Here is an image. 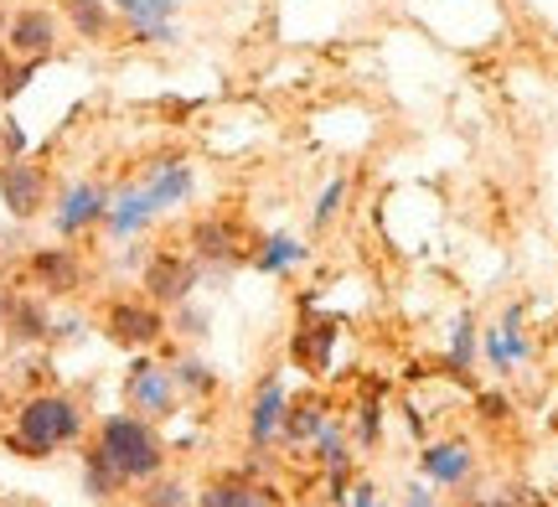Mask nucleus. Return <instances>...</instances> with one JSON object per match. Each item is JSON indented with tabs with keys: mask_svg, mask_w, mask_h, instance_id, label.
Wrapping results in <instances>:
<instances>
[{
	"mask_svg": "<svg viewBox=\"0 0 558 507\" xmlns=\"http://www.w3.org/2000/svg\"><path fill=\"white\" fill-rule=\"evenodd\" d=\"M83 435V409L78 399H68V394H32V399H21L16 409V425H11V450L16 456H52V450L73 446Z\"/></svg>",
	"mask_w": 558,
	"mask_h": 507,
	"instance_id": "obj_1",
	"label": "nucleus"
},
{
	"mask_svg": "<svg viewBox=\"0 0 558 507\" xmlns=\"http://www.w3.org/2000/svg\"><path fill=\"white\" fill-rule=\"evenodd\" d=\"M99 456L109 467L124 476V487L130 482H150L166 471V446H160V435L150 420H140V414H109L99 425Z\"/></svg>",
	"mask_w": 558,
	"mask_h": 507,
	"instance_id": "obj_2",
	"label": "nucleus"
},
{
	"mask_svg": "<svg viewBox=\"0 0 558 507\" xmlns=\"http://www.w3.org/2000/svg\"><path fill=\"white\" fill-rule=\"evenodd\" d=\"M202 285V264L186 249H150L140 264V290L145 301H156L160 311H177L192 301V290Z\"/></svg>",
	"mask_w": 558,
	"mask_h": 507,
	"instance_id": "obj_3",
	"label": "nucleus"
},
{
	"mask_svg": "<svg viewBox=\"0 0 558 507\" xmlns=\"http://www.w3.org/2000/svg\"><path fill=\"white\" fill-rule=\"evenodd\" d=\"M186 254L202 264V269H213V275H228L233 264H243L254 249L243 239V228L233 218H222V213H207L197 224L186 228Z\"/></svg>",
	"mask_w": 558,
	"mask_h": 507,
	"instance_id": "obj_4",
	"label": "nucleus"
},
{
	"mask_svg": "<svg viewBox=\"0 0 558 507\" xmlns=\"http://www.w3.org/2000/svg\"><path fill=\"white\" fill-rule=\"evenodd\" d=\"M0 203H5L11 218L32 224L41 207L52 203V177H47V166L32 161V156H5V161H0Z\"/></svg>",
	"mask_w": 558,
	"mask_h": 507,
	"instance_id": "obj_5",
	"label": "nucleus"
},
{
	"mask_svg": "<svg viewBox=\"0 0 558 507\" xmlns=\"http://www.w3.org/2000/svg\"><path fill=\"white\" fill-rule=\"evenodd\" d=\"M171 326H166V311L156 301H145V295H120V301L104 305V337L120 347H156Z\"/></svg>",
	"mask_w": 558,
	"mask_h": 507,
	"instance_id": "obj_6",
	"label": "nucleus"
},
{
	"mask_svg": "<svg viewBox=\"0 0 558 507\" xmlns=\"http://www.w3.org/2000/svg\"><path fill=\"white\" fill-rule=\"evenodd\" d=\"M109 203H114V192L104 182H68L58 192V203H52V228H58V239H83V233H94L104 228L109 218Z\"/></svg>",
	"mask_w": 558,
	"mask_h": 507,
	"instance_id": "obj_7",
	"label": "nucleus"
},
{
	"mask_svg": "<svg viewBox=\"0 0 558 507\" xmlns=\"http://www.w3.org/2000/svg\"><path fill=\"white\" fill-rule=\"evenodd\" d=\"M0 47L11 52V58H26V62H47L58 52V16L47 11V5H21L5 16V37Z\"/></svg>",
	"mask_w": 558,
	"mask_h": 507,
	"instance_id": "obj_8",
	"label": "nucleus"
},
{
	"mask_svg": "<svg viewBox=\"0 0 558 507\" xmlns=\"http://www.w3.org/2000/svg\"><path fill=\"white\" fill-rule=\"evenodd\" d=\"M26 275L37 285V295H78L83 280H88V264H83L78 249H68V239H62V244L37 249L26 259Z\"/></svg>",
	"mask_w": 558,
	"mask_h": 507,
	"instance_id": "obj_9",
	"label": "nucleus"
},
{
	"mask_svg": "<svg viewBox=\"0 0 558 507\" xmlns=\"http://www.w3.org/2000/svg\"><path fill=\"white\" fill-rule=\"evenodd\" d=\"M124 399H130V414L140 420H166L171 409H177V378H171V367L150 363V358H140L130 367V378H124Z\"/></svg>",
	"mask_w": 558,
	"mask_h": 507,
	"instance_id": "obj_10",
	"label": "nucleus"
},
{
	"mask_svg": "<svg viewBox=\"0 0 558 507\" xmlns=\"http://www.w3.org/2000/svg\"><path fill=\"white\" fill-rule=\"evenodd\" d=\"M177 11L181 0H114V16L135 32V41H150V47H171L181 37Z\"/></svg>",
	"mask_w": 558,
	"mask_h": 507,
	"instance_id": "obj_11",
	"label": "nucleus"
},
{
	"mask_svg": "<svg viewBox=\"0 0 558 507\" xmlns=\"http://www.w3.org/2000/svg\"><path fill=\"white\" fill-rule=\"evenodd\" d=\"M140 186L150 192L156 213H166V207H181L186 197H192L197 171H192V161H181V156H156V161L140 171Z\"/></svg>",
	"mask_w": 558,
	"mask_h": 507,
	"instance_id": "obj_12",
	"label": "nucleus"
},
{
	"mask_svg": "<svg viewBox=\"0 0 558 507\" xmlns=\"http://www.w3.org/2000/svg\"><path fill=\"white\" fill-rule=\"evenodd\" d=\"M418 471H424V482L439 492H456L471 482V471H476V456L465 440H435V446H424L418 456Z\"/></svg>",
	"mask_w": 558,
	"mask_h": 507,
	"instance_id": "obj_13",
	"label": "nucleus"
},
{
	"mask_svg": "<svg viewBox=\"0 0 558 507\" xmlns=\"http://www.w3.org/2000/svg\"><path fill=\"white\" fill-rule=\"evenodd\" d=\"M481 347H486V358H492L497 373H512L518 363H527V358H533V342H527V331H522V305H507V316L481 331Z\"/></svg>",
	"mask_w": 558,
	"mask_h": 507,
	"instance_id": "obj_14",
	"label": "nucleus"
},
{
	"mask_svg": "<svg viewBox=\"0 0 558 507\" xmlns=\"http://www.w3.org/2000/svg\"><path fill=\"white\" fill-rule=\"evenodd\" d=\"M160 213L156 203H150V192L145 186H124V192H114V203H109V218H104V228H109V239H120V244H130V239H140L145 228L156 224Z\"/></svg>",
	"mask_w": 558,
	"mask_h": 507,
	"instance_id": "obj_15",
	"label": "nucleus"
},
{
	"mask_svg": "<svg viewBox=\"0 0 558 507\" xmlns=\"http://www.w3.org/2000/svg\"><path fill=\"white\" fill-rule=\"evenodd\" d=\"M284 414H290V399H284L279 378H264L259 394H254V405H248V446L254 450L275 446L279 430H284Z\"/></svg>",
	"mask_w": 558,
	"mask_h": 507,
	"instance_id": "obj_16",
	"label": "nucleus"
},
{
	"mask_svg": "<svg viewBox=\"0 0 558 507\" xmlns=\"http://www.w3.org/2000/svg\"><path fill=\"white\" fill-rule=\"evenodd\" d=\"M5 331H11V342H52V311H47V295H26L16 290V301H11V316H5Z\"/></svg>",
	"mask_w": 558,
	"mask_h": 507,
	"instance_id": "obj_17",
	"label": "nucleus"
},
{
	"mask_svg": "<svg viewBox=\"0 0 558 507\" xmlns=\"http://www.w3.org/2000/svg\"><path fill=\"white\" fill-rule=\"evenodd\" d=\"M331 347H337V322H305L295 331L290 352H295V363L305 373H326L331 367Z\"/></svg>",
	"mask_w": 558,
	"mask_h": 507,
	"instance_id": "obj_18",
	"label": "nucleus"
},
{
	"mask_svg": "<svg viewBox=\"0 0 558 507\" xmlns=\"http://www.w3.org/2000/svg\"><path fill=\"white\" fill-rule=\"evenodd\" d=\"M248 259H254L259 275H290L300 264H311V249L300 244V239H290V233H269V239H259V249Z\"/></svg>",
	"mask_w": 558,
	"mask_h": 507,
	"instance_id": "obj_19",
	"label": "nucleus"
},
{
	"mask_svg": "<svg viewBox=\"0 0 558 507\" xmlns=\"http://www.w3.org/2000/svg\"><path fill=\"white\" fill-rule=\"evenodd\" d=\"M476 358H481V331H476V316L460 311L456 316V331H450V352H445V367L456 378H471L476 373Z\"/></svg>",
	"mask_w": 558,
	"mask_h": 507,
	"instance_id": "obj_20",
	"label": "nucleus"
},
{
	"mask_svg": "<svg viewBox=\"0 0 558 507\" xmlns=\"http://www.w3.org/2000/svg\"><path fill=\"white\" fill-rule=\"evenodd\" d=\"M62 16L83 41H104L114 26V5L109 0H62Z\"/></svg>",
	"mask_w": 558,
	"mask_h": 507,
	"instance_id": "obj_21",
	"label": "nucleus"
},
{
	"mask_svg": "<svg viewBox=\"0 0 558 507\" xmlns=\"http://www.w3.org/2000/svg\"><path fill=\"white\" fill-rule=\"evenodd\" d=\"M197 507H269V492L243 482V476H218L213 487L197 497Z\"/></svg>",
	"mask_w": 558,
	"mask_h": 507,
	"instance_id": "obj_22",
	"label": "nucleus"
},
{
	"mask_svg": "<svg viewBox=\"0 0 558 507\" xmlns=\"http://www.w3.org/2000/svg\"><path fill=\"white\" fill-rule=\"evenodd\" d=\"M347 192H352L347 177H331V182L316 192V203H311V239H326V233L337 228V218L347 213Z\"/></svg>",
	"mask_w": 558,
	"mask_h": 507,
	"instance_id": "obj_23",
	"label": "nucleus"
},
{
	"mask_svg": "<svg viewBox=\"0 0 558 507\" xmlns=\"http://www.w3.org/2000/svg\"><path fill=\"white\" fill-rule=\"evenodd\" d=\"M120 487H124V476L104 461L99 446L83 450V492H88L94 503H114V497H120Z\"/></svg>",
	"mask_w": 558,
	"mask_h": 507,
	"instance_id": "obj_24",
	"label": "nucleus"
},
{
	"mask_svg": "<svg viewBox=\"0 0 558 507\" xmlns=\"http://www.w3.org/2000/svg\"><path fill=\"white\" fill-rule=\"evenodd\" d=\"M320 425H326V405H290V414H284V430H279V440H290V446H311L320 435Z\"/></svg>",
	"mask_w": 558,
	"mask_h": 507,
	"instance_id": "obj_25",
	"label": "nucleus"
},
{
	"mask_svg": "<svg viewBox=\"0 0 558 507\" xmlns=\"http://www.w3.org/2000/svg\"><path fill=\"white\" fill-rule=\"evenodd\" d=\"M171 378H177V394H192V399L218 394V373L202 363V358H177V363H171Z\"/></svg>",
	"mask_w": 558,
	"mask_h": 507,
	"instance_id": "obj_26",
	"label": "nucleus"
},
{
	"mask_svg": "<svg viewBox=\"0 0 558 507\" xmlns=\"http://www.w3.org/2000/svg\"><path fill=\"white\" fill-rule=\"evenodd\" d=\"M140 507H192V492L177 476H150L140 482Z\"/></svg>",
	"mask_w": 558,
	"mask_h": 507,
	"instance_id": "obj_27",
	"label": "nucleus"
},
{
	"mask_svg": "<svg viewBox=\"0 0 558 507\" xmlns=\"http://www.w3.org/2000/svg\"><path fill=\"white\" fill-rule=\"evenodd\" d=\"M378 430H383V409H378V388H367L357 405V420H352V435L357 446H378Z\"/></svg>",
	"mask_w": 558,
	"mask_h": 507,
	"instance_id": "obj_28",
	"label": "nucleus"
},
{
	"mask_svg": "<svg viewBox=\"0 0 558 507\" xmlns=\"http://www.w3.org/2000/svg\"><path fill=\"white\" fill-rule=\"evenodd\" d=\"M341 507H383V497H378V487L362 476V482H352V492H347V503Z\"/></svg>",
	"mask_w": 558,
	"mask_h": 507,
	"instance_id": "obj_29",
	"label": "nucleus"
},
{
	"mask_svg": "<svg viewBox=\"0 0 558 507\" xmlns=\"http://www.w3.org/2000/svg\"><path fill=\"white\" fill-rule=\"evenodd\" d=\"M0 145H5V156H26V135L16 130V120L0 124Z\"/></svg>",
	"mask_w": 558,
	"mask_h": 507,
	"instance_id": "obj_30",
	"label": "nucleus"
},
{
	"mask_svg": "<svg viewBox=\"0 0 558 507\" xmlns=\"http://www.w3.org/2000/svg\"><path fill=\"white\" fill-rule=\"evenodd\" d=\"M476 409H481V414H486V420H492V425H497V420H507V409H512V405H507L501 394H481V399H476Z\"/></svg>",
	"mask_w": 558,
	"mask_h": 507,
	"instance_id": "obj_31",
	"label": "nucleus"
},
{
	"mask_svg": "<svg viewBox=\"0 0 558 507\" xmlns=\"http://www.w3.org/2000/svg\"><path fill=\"white\" fill-rule=\"evenodd\" d=\"M409 507H439L435 487H429V482H424V487H409Z\"/></svg>",
	"mask_w": 558,
	"mask_h": 507,
	"instance_id": "obj_32",
	"label": "nucleus"
},
{
	"mask_svg": "<svg viewBox=\"0 0 558 507\" xmlns=\"http://www.w3.org/2000/svg\"><path fill=\"white\" fill-rule=\"evenodd\" d=\"M11 301H16V290L0 280V331H5V316H11Z\"/></svg>",
	"mask_w": 558,
	"mask_h": 507,
	"instance_id": "obj_33",
	"label": "nucleus"
},
{
	"mask_svg": "<svg viewBox=\"0 0 558 507\" xmlns=\"http://www.w3.org/2000/svg\"><path fill=\"white\" fill-rule=\"evenodd\" d=\"M0 507H41V503H32V497H0Z\"/></svg>",
	"mask_w": 558,
	"mask_h": 507,
	"instance_id": "obj_34",
	"label": "nucleus"
},
{
	"mask_svg": "<svg viewBox=\"0 0 558 507\" xmlns=\"http://www.w3.org/2000/svg\"><path fill=\"white\" fill-rule=\"evenodd\" d=\"M0 37H5V11H0Z\"/></svg>",
	"mask_w": 558,
	"mask_h": 507,
	"instance_id": "obj_35",
	"label": "nucleus"
},
{
	"mask_svg": "<svg viewBox=\"0 0 558 507\" xmlns=\"http://www.w3.org/2000/svg\"><path fill=\"white\" fill-rule=\"evenodd\" d=\"M0 414H5V388H0Z\"/></svg>",
	"mask_w": 558,
	"mask_h": 507,
	"instance_id": "obj_36",
	"label": "nucleus"
}]
</instances>
